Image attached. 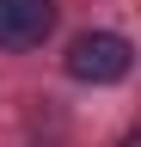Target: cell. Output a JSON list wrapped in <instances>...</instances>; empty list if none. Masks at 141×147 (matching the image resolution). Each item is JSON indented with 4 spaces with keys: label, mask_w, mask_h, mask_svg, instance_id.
Masks as SVG:
<instances>
[{
    "label": "cell",
    "mask_w": 141,
    "mask_h": 147,
    "mask_svg": "<svg viewBox=\"0 0 141 147\" xmlns=\"http://www.w3.org/2000/svg\"><path fill=\"white\" fill-rule=\"evenodd\" d=\"M129 37H117V31H86L67 43V74L74 80H92V86H111L129 74Z\"/></svg>",
    "instance_id": "cell-1"
},
{
    "label": "cell",
    "mask_w": 141,
    "mask_h": 147,
    "mask_svg": "<svg viewBox=\"0 0 141 147\" xmlns=\"http://www.w3.org/2000/svg\"><path fill=\"white\" fill-rule=\"evenodd\" d=\"M55 31V0H0V49H37Z\"/></svg>",
    "instance_id": "cell-2"
},
{
    "label": "cell",
    "mask_w": 141,
    "mask_h": 147,
    "mask_svg": "<svg viewBox=\"0 0 141 147\" xmlns=\"http://www.w3.org/2000/svg\"><path fill=\"white\" fill-rule=\"evenodd\" d=\"M123 147H135V141H123Z\"/></svg>",
    "instance_id": "cell-3"
}]
</instances>
